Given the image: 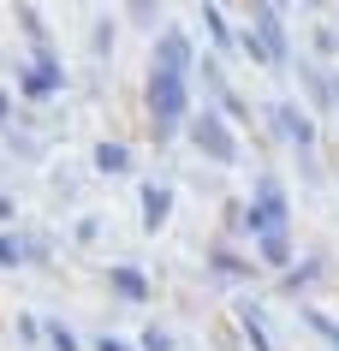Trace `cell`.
<instances>
[{"label": "cell", "mask_w": 339, "mask_h": 351, "mask_svg": "<svg viewBox=\"0 0 339 351\" xmlns=\"http://www.w3.org/2000/svg\"><path fill=\"white\" fill-rule=\"evenodd\" d=\"M268 125H274V143H286V149H316V119H310L298 101H274V108H268Z\"/></svg>", "instance_id": "obj_6"}, {"label": "cell", "mask_w": 339, "mask_h": 351, "mask_svg": "<svg viewBox=\"0 0 339 351\" xmlns=\"http://www.w3.org/2000/svg\"><path fill=\"white\" fill-rule=\"evenodd\" d=\"M131 167H137L131 143H119V137H101L95 143V173H131Z\"/></svg>", "instance_id": "obj_14"}, {"label": "cell", "mask_w": 339, "mask_h": 351, "mask_svg": "<svg viewBox=\"0 0 339 351\" xmlns=\"http://www.w3.org/2000/svg\"><path fill=\"white\" fill-rule=\"evenodd\" d=\"M238 48L244 54H256V60H268L274 72H286L292 66V36H286V19H280V6H256L250 12V30H238Z\"/></svg>", "instance_id": "obj_2"}, {"label": "cell", "mask_w": 339, "mask_h": 351, "mask_svg": "<svg viewBox=\"0 0 339 351\" xmlns=\"http://www.w3.org/2000/svg\"><path fill=\"white\" fill-rule=\"evenodd\" d=\"M303 328L316 333L321 346H334V351H339V315H327V310H303Z\"/></svg>", "instance_id": "obj_17"}, {"label": "cell", "mask_w": 339, "mask_h": 351, "mask_svg": "<svg viewBox=\"0 0 339 351\" xmlns=\"http://www.w3.org/2000/svg\"><path fill=\"white\" fill-rule=\"evenodd\" d=\"M137 351H179V339H173L167 328H143V339H137Z\"/></svg>", "instance_id": "obj_22"}, {"label": "cell", "mask_w": 339, "mask_h": 351, "mask_svg": "<svg viewBox=\"0 0 339 351\" xmlns=\"http://www.w3.org/2000/svg\"><path fill=\"white\" fill-rule=\"evenodd\" d=\"M321 268H327V262H321V256H303V262H286V268H280V292L286 298H303V292H316V286H321Z\"/></svg>", "instance_id": "obj_10"}, {"label": "cell", "mask_w": 339, "mask_h": 351, "mask_svg": "<svg viewBox=\"0 0 339 351\" xmlns=\"http://www.w3.org/2000/svg\"><path fill=\"white\" fill-rule=\"evenodd\" d=\"M72 239H77V244H95V239H101V221H95V215H90V221H77Z\"/></svg>", "instance_id": "obj_27"}, {"label": "cell", "mask_w": 339, "mask_h": 351, "mask_svg": "<svg viewBox=\"0 0 339 351\" xmlns=\"http://www.w3.org/2000/svg\"><path fill=\"white\" fill-rule=\"evenodd\" d=\"M238 328H244V339H250V351H274V339H268V315H262V304H238Z\"/></svg>", "instance_id": "obj_15"}, {"label": "cell", "mask_w": 339, "mask_h": 351, "mask_svg": "<svg viewBox=\"0 0 339 351\" xmlns=\"http://www.w3.org/2000/svg\"><path fill=\"white\" fill-rule=\"evenodd\" d=\"M42 339H48L54 351H84V339H77V333L66 328V322H42Z\"/></svg>", "instance_id": "obj_19"}, {"label": "cell", "mask_w": 339, "mask_h": 351, "mask_svg": "<svg viewBox=\"0 0 339 351\" xmlns=\"http://www.w3.org/2000/svg\"><path fill=\"white\" fill-rule=\"evenodd\" d=\"M214 101H221V113H226V119H250V108H244V95H232V84H226V90L214 95Z\"/></svg>", "instance_id": "obj_24"}, {"label": "cell", "mask_w": 339, "mask_h": 351, "mask_svg": "<svg viewBox=\"0 0 339 351\" xmlns=\"http://www.w3.org/2000/svg\"><path fill=\"white\" fill-rule=\"evenodd\" d=\"M203 30H208V42H214L221 54H232V48H238V30H232V19H226L221 0H208V6H203Z\"/></svg>", "instance_id": "obj_13"}, {"label": "cell", "mask_w": 339, "mask_h": 351, "mask_svg": "<svg viewBox=\"0 0 339 351\" xmlns=\"http://www.w3.org/2000/svg\"><path fill=\"white\" fill-rule=\"evenodd\" d=\"M125 19L131 24H155L161 19V0H125Z\"/></svg>", "instance_id": "obj_23"}, {"label": "cell", "mask_w": 339, "mask_h": 351, "mask_svg": "<svg viewBox=\"0 0 339 351\" xmlns=\"http://www.w3.org/2000/svg\"><path fill=\"white\" fill-rule=\"evenodd\" d=\"M113 36H119V24H113V19H95V30H90V48H95L101 60H108V54H113Z\"/></svg>", "instance_id": "obj_21"}, {"label": "cell", "mask_w": 339, "mask_h": 351, "mask_svg": "<svg viewBox=\"0 0 339 351\" xmlns=\"http://www.w3.org/2000/svg\"><path fill=\"white\" fill-rule=\"evenodd\" d=\"M303 84H310V101H316V108L339 113V72H327V60H310V66H303Z\"/></svg>", "instance_id": "obj_11"}, {"label": "cell", "mask_w": 339, "mask_h": 351, "mask_svg": "<svg viewBox=\"0 0 339 351\" xmlns=\"http://www.w3.org/2000/svg\"><path fill=\"white\" fill-rule=\"evenodd\" d=\"M0 221H12V197L6 191H0Z\"/></svg>", "instance_id": "obj_30"}, {"label": "cell", "mask_w": 339, "mask_h": 351, "mask_svg": "<svg viewBox=\"0 0 339 351\" xmlns=\"http://www.w3.org/2000/svg\"><path fill=\"white\" fill-rule=\"evenodd\" d=\"M190 77H203V84H208V95H221V90H226L221 60H190Z\"/></svg>", "instance_id": "obj_20"}, {"label": "cell", "mask_w": 339, "mask_h": 351, "mask_svg": "<svg viewBox=\"0 0 339 351\" xmlns=\"http://www.w3.org/2000/svg\"><path fill=\"white\" fill-rule=\"evenodd\" d=\"M268 226H292V203H286L280 179H262L256 197L232 215V232H238V239H256V232H268Z\"/></svg>", "instance_id": "obj_3"}, {"label": "cell", "mask_w": 339, "mask_h": 351, "mask_svg": "<svg viewBox=\"0 0 339 351\" xmlns=\"http://www.w3.org/2000/svg\"><path fill=\"white\" fill-rule=\"evenodd\" d=\"M185 119H190V149H197V155H208V161H221V167L238 161V131L226 125V113H221V108L185 113Z\"/></svg>", "instance_id": "obj_4"}, {"label": "cell", "mask_w": 339, "mask_h": 351, "mask_svg": "<svg viewBox=\"0 0 339 351\" xmlns=\"http://www.w3.org/2000/svg\"><path fill=\"white\" fill-rule=\"evenodd\" d=\"M18 339H24V346H36V339H42V322H36V315H18Z\"/></svg>", "instance_id": "obj_26"}, {"label": "cell", "mask_w": 339, "mask_h": 351, "mask_svg": "<svg viewBox=\"0 0 339 351\" xmlns=\"http://www.w3.org/2000/svg\"><path fill=\"white\" fill-rule=\"evenodd\" d=\"M292 256H298L292 226H268V232H256V262H262V268H286Z\"/></svg>", "instance_id": "obj_9"}, {"label": "cell", "mask_w": 339, "mask_h": 351, "mask_svg": "<svg viewBox=\"0 0 339 351\" xmlns=\"http://www.w3.org/2000/svg\"><path fill=\"white\" fill-rule=\"evenodd\" d=\"M143 108L155 119V143H173V131L185 125V113H190V72H179V66H149V77H143Z\"/></svg>", "instance_id": "obj_1"}, {"label": "cell", "mask_w": 339, "mask_h": 351, "mask_svg": "<svg viewBox=\"0 0 339 351\" xmlns=\"http://www.w3.org/2000/svg\"><path fill=\"white\" fill-rule=\"evenodd\" d=\"M18 262H30V239L24 232H0V268H18Z\"/></svg>", "instance_id": "obj_18"}, {"label": "cell", "mask_w": 339, "mask_h": 351, "mask_svg": "<svg viewBox=\"0 0 339 351\" xmlns=\"http://www.w3.org/2000/svg\"><path fill=\"white\" fill-rule=\"evenodd\" d=\"M221 6H226V0H221Z\"/></svg>", "instance_id": "obj_32"}, {"label": "cell", "mask_w": 339, "mask_h": 351, "mask_svg": "<svg viewBox=\"0 0 339 351\" xmlns=\"http://www.w3.org/2000/svg\"><path fill=\"white\" fill-rule=\"evenodd\" d=\"M303 6H327V0H303Z\"/></svg>", "instance_id": "obj_31"}, {"label": "cell", "mask_w": 339, "mask_h": 351, "mask_svg": "<svg viewBox=\"0 0 339 351\" xmlns=\"http://www.w3.org/2000/svg\"><path fill=\"white\" fill-rule=\"evenodd\" d=\"M95 351H131V346H125V339H113V333H101V339H95Z\"/></svg>", "instance_id": "obj_28"}, {"label": "cell", "mask_w": 339, "mask_h": 351, "mask_svg": "<svg viewBox=\"0 0 339 351\" xmlns=\"http://www.w3.org/2000/svg\"><path fill=\"white\" fill-rule=\"evenodd\" d=\"M208 268H214V280H256V262L238 256V250H214Z\"/></svg>", "instance_id": "obj_16"}, {"label": "cell", "mask_w": 339, "mask_h": 351, "mask_svg": "<svg viewBox=\"0 0 339 351\" xmlns=\"http://www.w3.org/2000/svg\"><path fill=\"white\" fill-rule=\"evenodd\" d=\"M6 119H12V95L0 90V125H6Z\"/></svg>", "instance_id": "obj_29"}, {"label": "cell", "mask_w": 339, "mask_h": 351, "mask_svg": "<svg viewBox=\"0 0 339 351\" xmlns=\"http://www.w3.org/2000/svg\"><path fill=\"white\" fill-rule=\"evenodd\" d=\"M18 90L30 95V101H54V95L66 90V66H60V54L48 48V36H42V42H30V66H24Z\"/></svg>", "instance_id": "obj_5"}, {"label": "cell", "mask_w": 339, "mask_h": 351, "mask_svg": "<svg viewBox=\"0 0 339 351\" xmlns=\"http://www.w3.org/2000/svg\"><path fill=\"white\" fill-rule=\"evenodd\" d=\"M190 60H197L190 30L185 24H161V36H155V48H149V66H179V72H190Z\"/></svg>", "instance_id": "obj_7"}, {"label": "cell", "mask_w": 339, "mask_h": 351, "mask_svg": "<svg viewBox=\"0 0 339 351\" xmlns=\"http://www.w3.org/2000/svg\"><path fill=\"white\" fill-rule=\"evenodd\" d=\"M137 208H143V232H161L173 215V185H161V179H143V197H137Z\"/></svg>", "instance_id": "obj_8"}, {"label": "cell", "mask_w": 339, "mask_h": 351, "mask_svg": "<svg viewBox=\"0 0 339 351\" xmlns=\"http://www.w3.org/2000/svg\"><path fill=\"white\" fill-rule=\"evenodd\" d=\"M310 42H316V60H334V54H339V30H327V24H321Z\"/></svg>", "instance_id": "obj_25"}, {"label": "cell", "mask_w": 339, "mask_h": 351, "mask_svg": "<svg viewBox=\"0 0 339 351\" xmlns=\"http://www.w3.org/2000/svg\"><path fill=\"white\" fill-rule=\"evenodd\" d=\"M108 286H113V298H125V304H143V298L155 292V280L143 274V268H131V262H119L108 274Z\"/></svg>", "instance_id": "obj_12"}]
</instances>
